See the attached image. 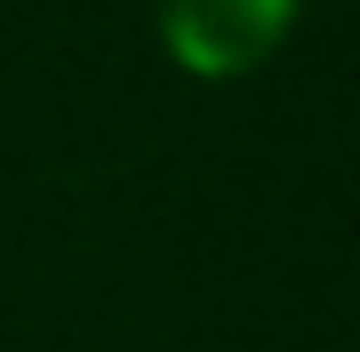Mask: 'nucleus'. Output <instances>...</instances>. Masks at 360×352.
Instances as JSON below:
<instances>
[{
    "label": "nucleus",
    "mask_w": 360,
    "mask_h": 352,
    "mask_svg": "<svg viewBox=\"0 0 360 352\" xmlns=\"http://www.w3.org/2000/svg\"><path fill=\"white\" fill-rule=\"evenodd\" d=\"M304 0H160V48L193 80H240L281 56Z\"/></svg>",
    "instance_id": "f257e3e1"
}]
</instances>
